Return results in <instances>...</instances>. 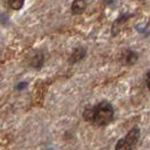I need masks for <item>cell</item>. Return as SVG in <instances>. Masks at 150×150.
<instances>
[{
  "mask_svg": "<svg viewBox=\"0 0 150 150\" xmlns=\"http://www.w3.org/2000/svg\"><path fill=\"white\" fill-rule=\"evenodd\" d=\"M25 86H26V83H21V85L18 86V89H23V88H25Z\"/></svg>",
  "mask_w": 150,
  "mask_h": 150,
  "instance_id": "30bf717a",
  "label": "cell"
},
{
  "mask_svg": "<svg viewBox=\"0 0 150 150\" xmlns=\"http://www.w3.org/2000/svg\"><path fill=\"white\" fill-rule=\"evenodd\" d=\"M83 117L86 122H91V120H93V107L86 108V110L83 111Z\"/></svg>",
  "mask_w": 150,
  "mask_h": 150,
  "instance_id": "ba28073f",
  "label": "cell"
},
{
  "mask_svg": "<svg viewBox=\"0 0 150 150\" xmlns=\"http://www.w3.org/2000/svg\"><path fill=\"white\" fill-rule=\"evenodd\" d=\"M139 138H140V131L139 129H132L130 132H129L127 137L124 139H121L119 140V142L116 144V149H132L134 148V146L137 144V142L139 141Z\"/></svg>",
  "mask_w": 150,
  "mask_h": 150,
  "instance_id": "7a4b0ae2",
  "label": "cell"
},
{
  "mask_svg": "<svg viewBox=\"0 0 150 150\" xmlns=\"http://www.w3.org/2000/svg\"><path fill=\"white\" fill-rule=\"evenodd\" d=\"M85 55H86V50L83 49V47H78V49H76L74 53L71 54V57H70V62L71 63H76V62H78V61L83 60V58H85Z\"/></svg>",
  "mask_w": 150,
  "mask_h": 150,
  "instance_id": "5b68a950",
  "label": "cell"
},
{
  "mask_svg": "<svg viewBox=\"0 0 150 150\" xmlns=\"http://www.w3.org/2000/svg\"><path fill=\"white\" fill-rule=\"evenodd\" d=\"M138 60V55L137 53L131 51V50H127L124 51L123 54H122V62L124 64H128V66H131V64H134Z\"/></svg>",
  "mask_w": 150,
  "mask_h": 150,
  "instance_id": "277c9868",
  "label": "cell"
},
{
  "mask_svg": "<svg viewBox=\"0 0 150 150\" xmlns=\"http://www.w3.org/2000/svg\"><path fill=\"white\" fill-rule=\"evenodd\" d=\"M146 83H147V87L149 88V72L146 75Z\"/></svg>",
  "mask_w": 150,
  "mask_h": 150,
  "instance_id": "9c48e42d",
  "label": "cell"
},
{
  "mask_svg": "<svg viewBox=\"0 0 150 150\" xmlns=\"http://www.w3.org/2000/svg\"><path fill=\"white\" fill-rule=\"evenodd\" d=\"M25 0H8V5L14 10H19L24 5Z\"/></svg>",
  "mask_w": 150,
  "mask_h": 150,
  "instance_id": "52a82bcc",
  "label": "cell"
},
{
  "mask_svg": "<svg viewBox=\"0 0 150 150\" xmlns=\"http://www.w3.org/2000/svg\"><path fill=\"white\" fill-rule=\"evenodd\" d=\"M43 64V54L42 53H35L30 60V66L34 68H41Z\"/></svg>",
  "mask_w": 150,
  "mask_h": 150,
  "instance_id": "8992f818",
  "label": "cell"
},
{
  "mask_svg": "<svg viewBox=\"0 0 150 150\" xmlns=\"http://www.w3.org/2000/svg\"><path fill=\"white\" fill-rule=\"evenodd\" d=\"M114 119V108L108 102H100L98 105L93 107V120L91 123L98 127H105Z\"/></svg>",
  "mask_w": 150,
  "mask_h": 150,
  "instance_id": "6da1fadb",
  "label": "cell"
},
{
  "mask_svg": "<svg viewBox=\"0 0 150 150\" xmlns=\"http://www.w3.org/2000/svg\"><path fill=\"white\" fill-rule=\"evenodd\" d=\"M86 7H87L86 0H74L71 5V11L74 15H80L85 11Z\"/></svg>",
  "mask_w": 150,
  "mask_h": 150,
  "instance_id": "3957f363",
  "label": "cell"
}]
</instances>
